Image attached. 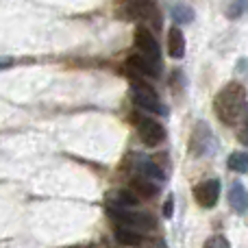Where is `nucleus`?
<instances>
[{
  "label": "nucleus",
  "instance_id": "1",
  "mask_svg": "<svg viewBox=\"0 0 248 248\" xmlns=\"http://www.w3.org/2000/svg\"><path fill=\"white\" fill-rule=\"evenodd\" d=\"M214 111L218 120L227 126H233L246 116L248 111V100H246V90L242 83L231 81L216 94L214 98Z\"/></svg>",
  "mask_w": 248,
  "mask_h": 248
},
{
  "label": "nucleus",
  "instance_id": "2",
  "mask_svg": "<svg viewBox=\"0 0 248 248\" xmlns=\"http://www.w3.org/2000/svg\"><path fill=\"white\" fill-rule=\"evenodd\" d=\"M131 100L137 105L140 109L148 113H157V116H168V107L161 103L159 94L148 85V83L133 78L131 81Z\"/></svg>",
  "mask_w": 248,
  "mask_h": 248
},
{
  "label": "nucleus",
  "instance_id": "3",
  "mask_svg": "<svg viewBox=\"0 0 248 248\" xmlns=\"http://www.w3.org/2000/svg\"><path fill=\"white\" fill-rule=\"evenodd\" d=\"M109 218H111L113 227H126L140 233H146L155 227L153 216L140 214L135 209H113V207H109Z\"/></svg>",
  "mask_w": 248,
  "mask_h": 248
},
{
  "label": "nucleus",
  "instance_id": "4",
  "mask_svg": "<svg viewBox=\"0 0 248 248\" xmlns=\"http://www.w3.org/2000/svg\"><path fill=\"white\" fill-rule=\"evenodd\" d=\"M135 128H137V135H140L141 144L150 146V148L163 144V140H166V128H163V124L159 120H155L153 116H135Z\"/></svg>",
  "mask_w": 248,
  "mask_h": 248
},
{
  "label": "nucleus",
  "instance_id": "5",
  "mask_svg": "<svg viewBox=\"0 0 248 248\" xmlns=\"http://www.w3.org/2000/svg\"><path fill=\"white\" fill-rule=\"evenodd\" d=\"M189 148L196 157H207L214 153V135L205 122H196L192 131V140H189Z\"/></svg>",
  "mask_w": 248,
  "mask_h": 248
},
{
  "label": "nucleus",
  "instance_id": "6",
  "mask_svg": "<svg viewBox=\"0 0 248 248\" xmlns=\"http://www.w3.org/2000/svg\"><path fill=\"white\" fill-rule=\"evenodd\" d=\"M131 16L140 22H146L153 29L161 26V13L155 0H131Z\"/></svg>",
  "mask_w": 248,
  "mask_h": 248
},
{
  "label": "nucleus",
  "instance_id": "7",
  "mask_svg": "<svg viewBox=\"0 0 248 248\" xmlns=\"http://www.w3.org/2000/svg\"><path fill=\"white\" fill-rule=\"evenodd\" d=\"M220 189H222V185H220L218 179L201 181V183L194 187V198H196V202L201 207H205V209H211V207L218 205Z\"/></svg>",
  "mask_w": 248,
  "mask_h": 248
},
{
  "label": "nucleus",
  "instance_id": "8",
  "mask_svg": "<svg viewBox=\"0 0 248 248\" xmlns=\"http://www.w3.org/2000/svg\"><path fill=\"white\" fill-rule=\"evenodd\" d=\"M135 46H137V50H140V55H144V57H148V59L161 63V48H159L155 35L150 33V29L140 26V29L135 31Z\"/></svg>",
  "mask_w": 248,
  "mask_h": 248
},
{
  "label": "nucleus",
  "instance_id": "9",
  "mask_svg": "<svg viewBox=\"0 0 248 248\" xmlns=\"http://www.w3.org/2000/svg\"><path fill=\"white\" fill-rule=\"evenodd\" d=\"M126 61L137 74H141V77L157 78L159 74H161V63H159V61L148 59V57H144V55H131Z\"/></svg>",
  "mask_w": 248,
  "mask_h": 248
},
{
  "label": "nucleus",
  "instance_id": "10",
  "mask_svg": "<svg viewBox=\"0 0 248 248\" xmlns=\"http://www.w3.org/2000/svg\"><path fill=\"white\" fill-rule=\"evenodd\" d=\"M168 55L172 59H183L185 57V35L179 24L168 31Z\"/></svg>",
  "mask_w": 248,
  "mask_h": 248
},
{
  "label": "nucleus",
  "instance_id": "11",
  "mask_svg": "<svg viewBox=\"0 0 248 248\" xmlns=\"http://www.w3.org/2000/svg\"><path fill=\"white\" fill-rule=\"evenodd\" d=\"M137 198L140 196L133 189H118L109 196V207H113V209H135L140 205Z\"/></svg>",
  "mask_w": 248,
  "mask_h": 248
},
{
  "label": "nucleus",
  "instance_id": "12",
  "mask_svg": "<svg viewBox=\"0 0 248 248\" xmlns=\"http://www.w3.org/2000/svg\"><path fill=\"white\" fill-rule=\"evenodd\" d=\"M131 189L137 194L140 198H150V196H157L159 192V183L144 174H137L131 179Z\"/></svg>",
  "mask_w": 248,
  "mask_h": 248
},
{
  "label": "nucleus",
  "instance_id": "13",
  "mask_svg": "<svg viewBox=\"0 0 248 248\" xmlns=\"http://www.w3.org/2000/svg\"><path fill=\"white\" fill-rule=\"evenodd\" d=\"M229 205L237 214H246L248 211V192L242 183H233L229 189Z\"/></svg>",
  "mask_w": 248,
  "mask_h": 248
},
{
  "label": "nucleus",
  "instance_id": "14",
  "mask_svg": "<svg viewBox=\"0 0 248 248\" xmlns=\"http://www.w3.org/2000/svg\"><path fill=\"white\" fill-rule=\"evenodd\" d=\"M113 235H116V240L120 242L122 246L140 248L144 244V233L133 231V229H126V227H113Z\"/></svg>",
  "mask_w": 248,
  "mask_h": 248
},
{
  "label": "nucleus",
  "instance_id": "15",
  "mask_svg": "<svg viewBox=\"0 0 248 248\" xmlns=\"http://www.w3.org/2000/svg\"><path fill=\"white\" fill-rule=\"evenodd\" d=\"M227 166L231 172H237V174H248V153L246 150H235V153L229 155Z\"/></svg>",
  "mask_w": 248,
  "mask_h": 248
},
{
  "label": "nucleus",
  "instance_id": "16",
  "mask_svg": "<svg viewBox=\"0 0 248 248\" xmlns=\"http://www.w3.org/2000/svg\"><path fill=\"white\" fill-rule=\"evenodd\" d=\"M170 16L172 20H174V24H189V22H194V9L187 7V4H174V7L170 9Z\"/></svg>",
  "mask_w": 248,
  "mask_h": 248
},
{
  "label": "nucleus",
  "instance_id": "17",
  "mask_svg": "<svg viewBox=\"0 0 248 248\" xmlns=\"http://www.w3.org/2000/svg\"><path fill=\"white\" fill-rule=\"evenodd\" d=\"M137 172L140 174H144V176H148V179H153V181H163V172L159 170V166L157 163H153L150 159H141L140 161V166H137Z\"/></svg>",
  "mask_w": 248,
  "mask_h": 248
},
{
  "label": "nucleus",
  "instance_id": "18",
  "mask_svg": "<svg viewBox=\"0 0 248 248\" xmlns=\"http://www.w3.org/2000/svg\"><path fill=\"white\" fill-rule=\"evenodd\" d=\"M229 20H240V17L248 16V0H231V4L227 7Z\"/></svg>",
  "mask_w": 248,
  "mask_h": 248
},
{
  "label": "nucleus",
  "instance_id": "19",
  "mask_svg": "<svg viewBox=\"0 0 248 248\" xmlns=\"http://www.w3.org/2000/svg\"><path fill=\"white\" fill-rule=\"evenodd\" d=\"M202 248H231V244H229V240L224 235H214L205 242Z\"/></svg>",
  "mask_w": 248,
  "mask_h": 248
},
{
  "label": "nucleus",
  "instance_id": "20",
  "mask_svg": "<svg viewBox=\"0 0 248 248\" xmlns=\"http://www.w3.org/2000/svg\"><path fill=\"white\" fill-rule=\"evenodd\" d=\"M237 140L244 146H248V111H246V116L242 118V126H240V131H237Z\"/></svg>",
  "mask_w": 248,
  "mask_h": 248
},
{
  "label": "nucleus",
  "instance_id": "21",
  "mask_svg": "<svg viewBox=\"0 0 248 248\" xmlns=\"http://www.w3.org/2000/svg\"><path fill=\"white\" fill-rule=\"evenodd\" d=\"M172 214H174V198H168L166 201V205H163V216L166 218H172Z\"/></svg>",
  "mask_w": 248,
  "mask_h": 248
}]
</instances>
